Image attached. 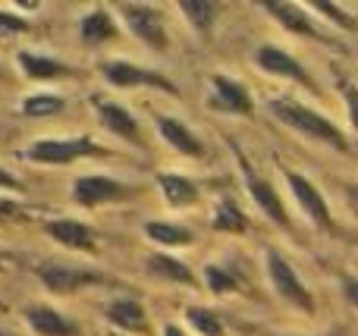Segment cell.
Wrapping results in <instances>:
<instances>
[{"mask_svg": "<svg viewBox=\"0 0 358 336\" xmlns=\"http://www.w3.org/2000/svg\"><path fill=\"white\" fill-rule=\"evenodd\" d=\"M267 110L277 123H283L286 129L299 132V136L311 138V142H321V145H330L334 151H349V138L343 136V129L327 119L324 113H317L315 107L302 104V101L289 98V94H277V98L267 101Z\"/></svg>", "mask_w": 358, "mask_h": 336, "instance_id": "6da1fadb", "label": "cell"}, {"mask_svg": "<svg viewBox=\"0 0 358 336\" xmlns=\"http://www.w3.org/2000/svg\"><path fill=\"white\" fill-rule=\"evenodd\" d=\"M264 270H267V283H271V289L286 302V305H292L296 312H302V314L315 312V295H311V289L305 286V280L289 268V261H286L280 251L267 249Z\"/></svg>", "mask_w": 358, "mask_h": 336, "instance_id": "7a4b0ae2", "label": "cell"}, {"mask_svg": "<svg viewBox=\"0 0 358 336\" xmlns=\"http://www.w3.org/2000/svg\"><path fill=\"white\" fill-rule=\"evenodd\" d=\"M283 180H286V186H289V195L296 198L302 217L308 220L311 226L324 230V233L334 230V214H330V205L321 195V189H317L308 176L296 173V170H289V167H283Z\"/></svg>", "mask_w": 358, "mask_h": 336, "instance_id": "3957f363", "label": "cell"}, {"mask_svg": "<svg viewBox=\"0 0 358 336\" xmlns=\"http://www.w3.org/2000/svg\"><path fill=\"white\" fill-rule=\"evenodd\" d=\"M236 161H239V170H242V180H245L248 195H252V201L261 207V214H264V217L271 220L273 226H280V230H289V226H292V217H289V211H286V205H283V198H280V192L264 180V176L255 173V167L248 163L245 154H239V151H236Z\"/></svg>", "mask_w": 358, "mask_h": 336, "instance_id": "277c9868", "label": "cell"}, {"mask_svg": "<svg viewBox=\"0 0 358 336\" xmlns=\"http://www.w3.org/2000/svg\"><path fill=\"white\" fill-rule=\"evenodd\" d=\"M101 75L110 82L113 88H157V92L170 94V98H179V88L167 75L151 73V69H142L129 60H107L101 63Z\"/></svg>", "mask_w": 358, "mask_h": 336, "instance_id": "5b68a950", "label": "cell"}, {"mask_svg": "<svg viewBox=\"0 0 358 336\" xmlns=\"http://www.w3.org/2000/svg\"><path fill=\"white\" fill-rule=\"evenodd\" d=\"M208 107L214 113H229V117H255V101L248 94V88L233 75L214 73L208 79Z\"/></svg>", "mask_w": 358, "mask_h": 336, "instance_id": "8992f818", "label": "cell"}, {"mask_svg": "<svg viewBox=\"0 0 358 336\" xmlns=\"http://www.w3.org/2000/svg\"><path fill=\"white\" fill-rule=\"evenodd\" d=\"M123 22L129 25V31L142 44H148L151 50H167V29H164V16L157 6L148 3H120L117 6Z\"/></svg>", "mask_w": 358, "mask_h": 336, "instance_id": "52a82bcc", "label": "cell"}, {"mask_svg": "<svg viewBox=\"0 0 358 336\" xmlns=\"http://www.w3.org/2000/svg\"><path fill=\"white\" fill-rule=\"evenodd\" d=\"M255 66L267 75H277V79L299 82V85H305L308 92L317 94V85H315V79H311L308 69H305L289 50L277 48V44H261V48L255 50Z\"/></svg>", "mask_w": 358, "mask_h": 336, "instance_id": "ba28073f", "label": "cell"}, {"mask_svg": "<svg viewBox=\"0 0 358 336\" xmlns=\"http://www.w3.org/2000/svg\"><path fill=\"white\" fill-rule=\"evenodd\" d=\"M261 6H264L267 16L277 19V22L283 25L289 35H302V38H308V41H321V44H327V48H340V44H336L327 31L317 29V25L311 22V16H308V10H305V6L289 3V0H267V3H261Z\"/></svg>", "mask_w": 358, "mask_h": 336, "instance_id": "9c48e42d", "label": "cell"}, {"mask_svg": "<svg viewBox=\"0 0 358 336\" xmlns=\"http://www.w3.org/2000/svg\"><path fill=\"white\" fill-rule=\"evenodd\" d=\"M92 138L79 136V138H44V142H35L25 148V157L35 163H48V167H57V163H73L79 161L82 154H94Z\"/></svg>", "mask_w": 358, "mask_h": 336, "instance_id": "30bf717a", "label": "cell"}, {"mask_svg": "<svg viewBox=\"0 0 358 336\" xmlns=\"http://www.w3.org/2000/svg\"><path fill=\"white\" fill-rule=\"evenodd\" d=\"M38 277L41 283L50 289V293H76V289L88 286V283H101L104 277L94 274V270H82V268H69V264H60V261H48L38 268Z\"/></svg>", "mask_w": 358, "mask_h": 336, "instance_id": "8fae6325", "label": "cell"}, {"mask_svg": "<svg viewBox=\"0 0 358 336\" xmlns=\"http://www.w3.org/2000/svg\"><path fill=\"white\" fill-rule=\"evenodd\" d=\"M126 192H129V189L120 180H110V176H82L73 186V198H76V205H82V207H98V205H104V201H117V198H123Z\"/></svg>", "mask_w": 358, "mask_h": 336, "instance_id": "7c38bea8", "label": "cell"}, {"mask_svg": "<svg viewBox=\"0 0 358 336\" xmlns=\"http://www.w3.org/2000/svg\"><path fill=\"white\" fill-rule=\"evenodd\" d=\"M94 107H98L101 126H104L110 136H120L123 142H129V145H142V129H138L136 117H132L126 107L113 104V101H101V98L94 101Z\"/></svg>", "mask_w": 358, "mask_h": 336, "instance_id": "4fadbf2b", "label": "cell"}, {"mask_svg": "<svg viewBox=\"0 0 358 336\" xmlns=\"http://www.w3.org/2000/svg\"><path fill=\"white\" fill-rule=\"evenodd\" d=\"M157 132H161L164 142H167L170 148H176L179 154H185V157H201V154H204L201 138H198L195 132H192L189 126L182 123V119L157 117Z\"/></svg>", "mask_w": 358, "mask_h": 336, "instance_id": "5bb4252c", "label": "cell"}, {"mask_svg": "<svg viewBox=\"0 0 358 336\" xmlns=\"http://www.w3.org/2000/svg\"><path fill=\"white\" fill-rule=\"evenodd\" d=\"M25 321L38 336H76V324H69L60 312L48 305H35L25 312Z\"/></svg>", "mask_w": 358, "mask_h": 336, "instance_id": "9a60e30c", "label": "cell"}, {"mask_svg": "<svg viewBox=\"0 0 358 336\" xmlns=\"http://www.w3.org/2000/svg\"><path fill=\"white\" fill-rule=\"evenodd\" d=\"M48 236L57 239L60 245H69V249H94V230L79 220H50Z\"/></svg>", "mask_w": 358, "mask_h": 336, "instance_id": "2e32d148", "label": "cell"}, {"mask_svg": "<svg viewBox=\"0 0 358 336\" xmlns=\"http://www.w3.org/2000/svg\"><path fill=\"white\" fill-rule=\"evenodd\" d=\"M157 186L170 207H189L198 201V186L182 173H157Z\"/></svg>", "mask_w": 358, "mask_h": 336, "instance_id": "e0dca14e", "label": "cell"}, {"mask_svg": "<svg viewBox=\"0 0 358 336\" xmlns=\"http://www.w3.org/2000/svg\"><path fill=\"white\" fill-rule=\"evenodd\" d=\"M148 274L157 277V280H167V283H182V286H192L195 283V274L189 270V264L179 261L173 255H148Z\"/></svg>", "mask_w": 358, "mask_h": 336, "instance_id": "ac0fdd59", "label": "cell"}, {"mask_svg": "<svg viewBox=\"0 0 358 336\" xmlns=\"http://www.w3.org/2000/svg\"><path fill=\"white\" fill-rule=\"evenodd\" d=\"M107 321L110 324H117L120 330H145L148 327V314H145L142 302L136 299H117L107 305Z\"/></svg>", "mask_w": 358, "mask_h": 336, "instance_id": "d6986e66", "label": "cell"}, {"mask_svg": "<svg viewBox=\"0 0 358 336\" xmlns=\"http://www.w3.org/2000/svg\"><path fill=\"white\" fill-rule=\"evenodd\" d=\"M79 35L85 44H104L110 38H117V22L110 19V13L104 6H98L79 22Z\"/></svg>", "mask_w": 358, "mask_h": 336, "instance_id": "ffe728a7", "label": "cell"}, {"mask_svg": "<svg viewBox=\"0 0 358 336\" xmlns=\"http://www.w3.org/2000/svg\"><path fill=\"white\" fill-rule=\"evenodd\" d=\"M179 10H182V16L189 19V25L198 31V35L208 38L210 29H214V22H217L220 6L210 3V0H182V3H179Z\"/></svg>", "mask_w": 358, "mask_h": 336, "instance_id": "44dd1931", "label": "cell"}, {"mask_svg": "<svg viewBox=\"0 0 358 336\" xmlns=\"http://www.w3.org/2000/svg\"><path fill=\"white\" fill-rule=\"evenodd\" d=\"M210 226L217 233H245L248 230V217L233 198H220L214 205V217H210Z\"/></svg>", "mask_w": 358, "mask_h": 336, "instance_id": "7402d4cb", "label": "cell"}, {"mask_svg": "<svg viewBox=\"0 0 358 336\" xmlns=\"http://www.w3.org/2000/svg\"><path fill=\"white\" fill-rule=\"evenodd\" d=\"M145 236L151 242L164 245V249H179V245H192V230L179 224H167V220H151L145 224Z\"/></svg>", "mask_w": 358, "mask_h": 336, "instance_id": "603a6c76", "label": "cell"}, {"mask_svg": "<svg viewBox=\"0 0 358 336\" xmlns=\"http://www.w3.org/2000/svg\"><path fill=\"white\" fill-rule=\"evenodd\" d=\"M19 66L29 79H54V75H66V66L48 54H31V50H19Z\"/></svg>", "mask_w": 358, "mask_h": 336, "instance_id": "cb8c5ba5", "label": "cell"}, {"mask_svg": "<svg viewBox=\"0 0 358 336\" xmlns=\"http://www.w3.org/2000/svg\"><path fill=\"white\" fill-rule=\"evenodd\" d=\"M185 321H189V327L198 336H223L220 314L210 312V308H204V305H189L185 308Z\"/></svg>", "mask_w": 358, "mask_h": 336, "instance_id": "d4e9b609", "label": "cell"}, {"mask_svg": "<svg viewBox=\"0 0 358 336\" xmlns=\"http://www.w3.org/2000/svg\"><path fill=\"white\" fill-rule=\"evenodd\" d=\"M308 6H311V10H315L321 19L334 22L340 31H355V29H358V19H355L349 10H343L340 3H334V0H311Z\"/></svg>", "mask_w": 358, "mask_h": 336, "instance_id": "484cf974", "label": "cell"}, {"mask_svg": "<svg viewBox=\"0 0 358 336\" xmlns=\"http://www.w3.org/2000/svg\"><path fill=\"white\" fill-rule=\"evenodd\" d=\"M204 286L214 295H229L239 289V280H236V274L229 268H223V264H208V268H204Z\"/></svg>", "mask_w": 358, "mask_h": 336, "instance_id": "4316f807", "label": "cell"}, {"mask_svg": "<svg viewBox=\"0 0 358 336\" xmlns=\"http://www.w3.org/2000/svg\"><path fill=\"white\" fill-rule=\"evenodd\" d=\"M66 107V101L57 98V94H31L22 101V113L25 117H54Z\"/></svg>", "mask_w": 358, "mask_h": 336, "instance_id": "83f0119b", "label": "cell"}, {"mask_svg": "<svg viewBox=\"0 0 358 336\" xmlns=\"http://www.w3.org/2000/svg\"><path fill=\"white\" fill-rule=\"evenodd\" d=\"M340 94H343V104H346L349 123H352V129L358 132V85L352 79H340Z\"/></svg>", "mask_w": 358, "mask_h": 336, "instance_id": "f1b7e54d", "label": "cell"}, {"mask_svg": "<svg viewBox=\"0 0 358 336\" xmlns=\"http://www.w3.org/2000/svg\"><path fill=\"white\" fill-rule=\"evenodd\" d=\"M29 29V22H25V19H19V16H13V13H6V10H0V31H3V35H16V31H25Z\"/></svg>", "mask_w": 358, "mask_h": 336, "instance_id": "f546056e", "label": "cell"}, {"mask_svg": "<svg viewBox=\"0 0 358 336\" xmlns=\"http://www.w3.org/2000/svg\"><path fill=\"white\" fill-rule=\"evenodd\" d=\"M343 295H346L349 305L358 308V277H352V274L343 277Z\"/></svg>", "mask_w": 358, "mask_h": 336, "instance_id": "4dcf8cb0", "label": "cell"}, {"mask_svg": "<svg viewBox=\"0 0 358 336\" xmlns=\"http://www.w3.org/2000/svg\"><path fill=\"white\" fill-rule=\"evenodd\" d=\"M0 189H13V192H19L22 186H19V180L10 173V170H0Z\"/></svg>", "mask_w": 358, "mask_h": 336, "instance_id": "1f68e13d", "label": "cell"}, {"mask_svg": "<svg viewBox=\"0 0 358 336\" xmlns=\"http://www.w3.org/2000/svg\"><path fill=\"white\" fill-rule=\"evenodd\" d=\"M19 211H22V207H19L16 201H10V198H0V217H16Z\"/></svg>", "mask_w": 358, "mask_h": 336, "instance_id": "d6a6232c", "label": "cell"}, {"mask_svg": "<svg viewBox=\"0 0 358 336\" xmlns=\"http://www.w3.org/2000/svg\"><path fill=\"white\" fill-rule=\"evenodd\" d=\"M164 336H185L182 327H176V324H167L164 327Z\"/></svg>", "mask_w": 358, "mask_h": 336, "instance_id": "836d02e7", "label": "cell"}, {"mask_svg": "<svg viewBox=\"0 0 358 336\" xmlns=\"http://www.w3.org/2000/svg\"><path fill=\"white\" fill-rule=\"evenodd\" d=\"M349 201H352V207H355V211H358V182H352V186H349Z\"/></svg>", "mask_w": 358, "mask_h": 336, "instance_id": "e575fe53", "label": "cell"}, {"mask_svg": "<svg viewBox=\"0 0 358 336\" xmlns=\"http://www.w3.org/2000/svg\"><path fill=\"white\" fill-rule=\"evenodd\" d=\"M280 336H308V333H280Z\"/></svg>", "mask_w": 358, "mask_h": 336, "instance_id": "d590c367", "label": "cell"}, {"mask_svg": "<svg viewBox=\"0 0 358 336\" xmlns=\"http://www.w3.org/2000/svg\"><path fill=\"white\" fill-rule=\"evenodd\" d=\"M0 336H10V333H3V330H0Z\"/></svg>", "mask_w": 358, "mask_h": 336, "instance_id": "8d00e7d4", "label": "cell"}]
</instances>
